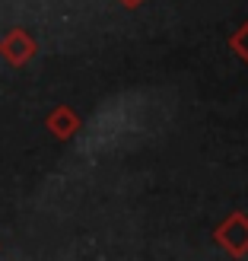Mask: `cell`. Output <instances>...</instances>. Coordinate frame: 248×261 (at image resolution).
<instances>
[{
	"mask_svg": "<svg viewBox=\"0 0 248 261\" xmlns=\"http://www.w3.org/2000/svg\"><path fill=\"white\" fill-rule=\"evenodd\" d=\"M35 55H38V42L29 29L13 25V29H7L0 35V58H4L10 67H25Z\"/></svg>",
	"mask_w": 248,
	"mask_h": 261,
	"instance_id": "cell-1",
	"label": "cell"
},
{
	"mask_svg": "<svg viewBox=\"0 0 248 261\" xmlns=\"http://www.w3.org/2000/svg\"><path fill=\"white\" fill-rule=\"evenodd\" d=\"M213 239L223 245L229 255H248V217L232 211L223 223L213 229Z\"/></svg>",
	"mask_w": 248,
	"mask_h": 261,
	"instance_id": "cell-2",
	"label": "cell"
},
{
	"mask_svg": "<svg viewBox=\"0 0 248 261\" xmlns=\"http://www.w3.org/2000/svg\"><path fill=\"white\" fill-rule=\"evenodd\" d=\"M45 127H48V134L54 137V140H70V137H76V130L83 127V118L76 115V109H70V106H58V109L48 112Z\"/></svg>",
	"mask_w": 248,
	"mask_h": 261,
	"instance_id": "cell-3",
	"label": "cell"
},
{
	"mask_svg": "<svg viewBox=\"0 0 248 261\" xmlns=\"http://www.w3.org/2000/svg\"><path fill=\"white\" fill-rule=\"evenodd\" d=\"M118 4H124L127 10H134V7H140V4H143V0H118Z\"/></svg>",
	"mask_w": 248,
	"mask_h": 261,
	"instance_id": "cell-4",
	"label": "cell"
}]
</instances>
